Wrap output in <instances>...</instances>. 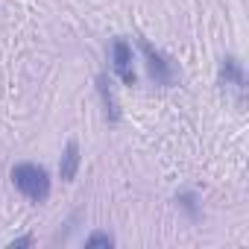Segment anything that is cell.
I'll return each mask as SVG.
<instances>
[{"mask_svg": "<svg viewBox=\"0 0 249 249\" xmlns=\"http://www.w3.org/2000/svg\"><path fill=\"white\" fill-rule=\"evenodd\" d=\"M220 82H223V85H234L237 91H243L246 76H243V68H240V62H237L234 56H226V59L220 62Z\"/></svg>", "mask_w": 249, "mask_h": 249, "instance_id": "5", "label": "cell"}, {"mask_svg": "<svg viewBox=\"0 0 249 249\" xmlns=\"http://www.w3.org/2000/svg\"><path fill=\"white\" fill-rule=\"evenodd\" d=\"M36 243V237L33 234H24V237H15L12 243H9V249H21V246H33Z\"/></svg>", "mask_w": 249, "mask_h": 249, "instance_id": "9", "label": "cell"}, {"mask_svg": "<svg viewBox=\"0 0 249 249\" xmlns=\"http://www.w3.org/2000/svg\"><path fill=\"white\" fill-rule=\"evenodd\" d=\"M141 53L147 56V68H150L153 79L161 82V85H170V82H173V65H170L159 50H153L150 41H141Z\"/></svg>", "mask_w": 249, "mask_h": 249, "instance_id": "3", "label": "cell"}, {"mask_svg": "<svg viewBox=\"0 0 249 249\" xmlns=\"http://www.w3.org/2000/svg\"><path fill=\"white\" fill-rule=\"evenodd\" d=\"M79 144L71 138L68 141V147H65V153H62V161H59V176L65 179V182H73L76 179V170H79Z\"/></svg>", "mask_w": 249, "mask_h": 249, "instance_id": "4", "label": "cell"}, {"mask_svg": "<svg viewBox=\"0 0 249 249\" xmlns=\"http://www.w3.org/2000/svg\"><path fill=\"white\" fill-rule=\"evenodd\" d=\"M100 97H103V106H106V117L108 120H117L120 114H117V103H114V97H111V91H108V85H106V79L100 76Z\"/></svg>", "mask_w": 249, "mask_h": 249, "instance_id": "6", "label": "cell"}, {"mask_svg": "<svg viewBox=\"0 0 249 249\" xmlns=\"http://www.w3.org/2000/svg\"><path fill=\"white\" fill-rule=\"evenodd\" d=\"M12 182H15V188H18L30 202H36V205H41V202L50 199L53 182H50V173H47L44 164H36V161H21V164H15V167H12Z\"/></svg>", "mask_w": 249, "mask_h": 249, "instance_id": "1", "label": "cell"}, {"mask_svg": "<svg viewBox=\"0 0 249 249\" xmlns=\"http://www.w3.org/2000/svg\"><path fill=\"white\" fill-rule=\"evenodd\" d=\"M97 246L111 249V246H114V237H111V234H106V231H94L91 237H85V249H97Z\"/></svg>", "mask_w": 249, "mask_h": 249, "instance_id": "7", "label": "cell"}, {"mask_svg": "<svg viewBox=\"0 0 249 249\" xmlns=\"http://www.w3.org/2000/svg\"><path fill=\"white\" fill-rule=\"evenodd\" d=\"M176 202H179L191 217H196V214H199V208H196V196H194V194H182V196H176Z\"/></svg>", "mask_w": 249, "mask_h": 249, "instance_id": "8", "label": "cell"}, {"mask_svg": "<svg viewBox=\"0 0 249 249\" xmlns=\"http://www.w3.org/2000/svg\"><path fill=\"white\" fill-rule=\"evenodd\" d=\"M111 68L120 76L123 85H135V68H132V44L126 38H114L111 41Z\"/></svg>", "mask_w": 249, "mask_h": 249, "instance_id": "2", "label": "cell"}]
</instances>
